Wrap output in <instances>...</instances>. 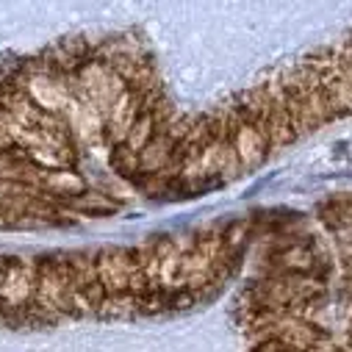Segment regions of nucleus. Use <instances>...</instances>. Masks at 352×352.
<instances>
[{
  "instance_id": "f257e3e1",
  "label": "nucleus",
  "mask_w": 352,
  "mask_h": 352,
  "mask_svg": "<svg viewBox=\"0 0 352 352\" xmlns=\"http://www.w3.org/2000/svg\"><path fill=\"white\" fill-rule=\"evenodd\" d=\"M128 75L139 109L106 150L109 169L133 192L192 197L352 117V28L203 111L172 103L153 50L133 58Z\"/></svg>"
},
{
  "instance_id": "f03ea898",
  "label": "nucleus",
  "mask_w": 352,
  "mask_h": 352,
  "mask_svg": "<svg viewBox=\"0 0 352 352\" xmlns=\"http://www.w3.org/2000/svg\"><path fill=\"white\" fill-rule=\"evenodd\" d=\"M236 324L244 352H352V192L272 217Z\"/></svg>"
},
{
  "instance_id": "7ed1b4c3",
  "label": "nucleus",
  "mask_w": 352,
  "mask_h": 352,
  "mask_svg": "<svg viewBox=\"0 0 352 352\" xmlns=\"http://www.w3.org/2000/svg\"><path fill=\"white\" fill-rule=\"evenodd\" d=\"M3 275H6V255H0V283H3Z\"/></svg>"
}]
</instances>
